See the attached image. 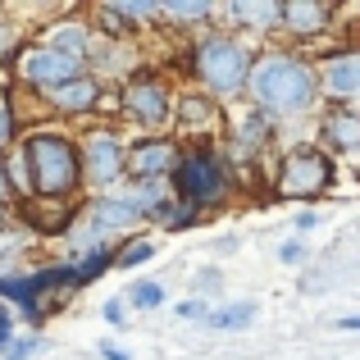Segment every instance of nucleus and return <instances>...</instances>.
<instances>
[{"label": "nucleus", "instance_id": "f257e3e1", "mask_svg": "<svg viewBox=\"0 0 360 360\" xmlns=\"http://www.w3.org/2000/svg\"><path fill=\"white\" fill-rule=\"evenodd\" d=\"M324 101V78L319 64L297 51H264L255 60L251 87H246V105L264 110L274 119H301Z\"/></svg>", "mask_w": 360, "mask_h": 360}, {"label": "nucleus", "instance_id": "f03ea898", "mask_svg": "<svg viewBox=\"0 0 360 360\" xmlns=\"http://www.w3.org/2000/svg\"><path fill=\"white\" fill-rule=\"evenodd\" d=\"M18 150H23L27 169H32V196H41V201H78V192H87L82 141L73 132L37 123L32 132H23Z\"/></svg>", "mask_w": 360, "mask_h": 360}, {"label": "nucleus", "instance_id": "7ed1b4c3", "mask_svg": "<svg viewBox=\"0 0 360 360\" xmlns=\"http://www.w3.org/2000/svg\"><path fill=\"white\" fill-rule=\"evenodd\" d=\"M183 60H192V73H196V82H201V91L229 101V96H246L260 55L246 41H238V37H229V32H205Z\"/></svg>", "mask_w": 360, "mask_h": 360}, {"label": "nucleus", "instance_id": "20e7f679", "mask_svg": "<svg viewBox=\"0 0 360 360\" xmlns=\"http://www.w3.org/2000/svg\"><path fill=\"white\" fill-rule=\"evenodd\" d=\"M233 183H238V169H233V160L224 155L219 146H187L183 150V165H178L174 174V196L178 205H187V210H214V205H224L233 196Z\"/></svg>", "mask_w": 360, "mask_h": 360}, {"label": "nucleus", "instance_id": "39448f33", "mask_svg": "<svg viewBox=\"0 0 360 360\" xmlns=\"http://www.w3.org/2000/svg\"><path fill=\"white\" fill-rule=\"evenodd\" d=\"M338 183V165L324 146H292L274 165V196L278 201H319Z\"/></svg>", "mask_w": 360, "mask_h": 360}, {"label": "nucleus", "instance_id": "423d86ee", "mask_svg": "<svg viewBox=\"0 0 360 360\" xmlns=\"http://www.w3.org/2000/svg\"><path fill=\"white\" fill-rule=\"evenodd\" d=\"M178 96H183V91H174V82L160 69H141L132 82L119 87V110H123V119H132L137 128L165 132L178 115Z\"/></svg>", "mask_w": 360, "mask_h": 360}, {"label": "nucleus", "instance_id": "0eeeda50", "mask_svg": "<svg viewBox=\"0 0 360 360\" xmlns=\"http://www.w3.org/2000/svg\"><path fill=\"white\" fill-rule=\"evenodd\" d=\"M82 169H87V192H119L128 183V146L132 141L119 137V128L96 123V128L82 132Z\"/></svg>", "mask_w": 360, "mask_h": 360}, {"label": "nucleus", "instance_id": "6e6552de", "mask_svg": "<svg viewBox=\"0 0 360 360\" xmlns=\"http://www.w3.org/2000/svg\"><path fill=\"white\" fill-rule=\"evenodd\" d=\"M82 73H91V69L82 60H73V55L55 51L51 41H27V51L18 55V64H14L18 87L37 91V96H51V91L69 87V82H78Z\"/></svg>", "mask_w": 360, "mask_h": 360}, {"label": "nucleus", "instance_id": "1a4fd4ad", "mask_svg": "<svg viewBox=\"0 0 360 360\" xmlns=\"http://www.w3.org/2000/svg\"><path fill=\"white\" fill-rule=\"evenodd\" d=\"M183 150L187 146L169 132H141L128 146V183H174Z\"/></svg>", "mask_w": 360, "mask_h": 360}, {"label": "nucleus", "instance_id": "9d476101", "mask_svg": "<svg viewBox=\"0 0 360 360\" xmlns=\"http://www.w3.org/2000/svg\"><path fill=\"white\" fill-rule=\"evenodd\" d=\"M224 123H229V110H224L219 96H210V91H183L178 96L174 128L183 146H214Z\"/></svg>", "mask_w": 360, "mask_h": 360}, {"label": "nucleus", "instance_id": "9b49d317", "mask_svg": "<svg viewBox=\"0 0 360 360\" xmlns=\"http://www.w3.org/2000/svg\"><path fill=\"white\" fill-rule=\"evenodd\" d=\"M82 214H87V201H41V196H32V201H18L14 219L37 242H60V238L69 242V233L82 224Z\"/></svg>", "mask_w": 360, "mask_h": 360}, {"label": "nucleus", "instance_id": "f8f14e48", "mask_svg": "<svg viewBox=\"0 0 360 360\" xmlns=\"http://www.w3.org/2000/svg\"><path fill=\"white\" fill-rule=\"evenodd\" d=\"M46 110H51L55 119H91L101 115V110L110 105V87L96 78V73H82L78 82H69V87L51 91V96H41Z\"/></svg>", "mask_w": 360, "mask_h": 360}, {"label": "nucleus", "instance_id": "ddd939ff", "mask_svg": "<svg viewBox=\"0 0 360 360\" xmlns=\"http://www.w3.org/2000/svg\"><path fill=\"white\" fill-rule=\"evenodd\" d=\"M87 219L96 224L105 238H123V233H132V229H141V224H146V210H141V205L119 187V192L91 196V201H87ZM132 238H137V233H132Z\"/></svg>", "mask_w": 360, "mask_h": 360}, {"label": "nucleus", "instance_id": "4468645a", "mask_svg": "<svg viewBox=\"0 0 360 360\" xmlns=\"http://www.w3.org/2000/svg\"><path fill=\"white\" fill-rule=\"evenodd\" d=\"M342 9L328 0H283V32L297 41H315V37L333 32Z\"/></svg>", "mask_w": 360, "mask_h": 360}, {"label": "nucleus", "instance_id": "2eb2a0df", "mask_svg": "<svg viewBox=\"0 0 360 360\" xmlns=\"http://www.w3.org/2000/svg\"><path fill=\"white\" fill-rule=\"evenodd\" d=\"M319 78H324L328 105H352V101H360V46L328 55V60L319 64Z\"/></svg>", "mask_w": 360, "mask_h": 360}, {"label": "nucleus", "instance_id": "dca6fc26", "mask_svg": "<svg viewBox=\"0 0 360 360\" xmlns=\"http://www.w3.org/2000/svg\"><path fill=\"white\" fill-rule=\"evenodd\" d=\"M41 41H51L55 51L73 55V60H82L91 69V55H96V41H101V37H96V27H91L87 14H69V18H60V23L46 27Z\"/></svg>", "mask_w": 360, "mask_h": 360}, {"label": "nucleus", "instance_id": "f3484780", "mask_svg": "<svg viewBox=\"0 0 360 360\" xmlns=\"http://www.w3.org/2000/svg\"><path fill=\"white\" fill-rule=\"evenodd\" d=\"M319 137H324L328 155H352V150H360V110L356 105H328L324 123H319Z\"/></svg>", "mask_w": 360, "mask_h": 360}, {"label": "nucleus", "instance_id": "a211bd4d", "mask_svg": "<svg viewBox=\"0 0 360 360\" xmlns=\"http://www.w3.org/2000/svg\"><path fill=\"white\" fill-rule=\"evenodd\" d=\"M224 14L238 27H251V32H283V5H274V0H260V5L233 0V5H224Z\"/></svg>", "mask_w": 360, "mask_h": 360}, {"label": "nucleus", "instance_id": "6ab92c4d", "mask_svg": "<svg viewBox=\"0 0 360 360\" xmlns=\"http://www.w3.org/2000/svg\"><path fill=\"white\" fill-rule=\"evenodd\" d=\"M255 315H260L255 301H219V306L205 315V328H214V333H242V328L255 324Z\"/></svg>", "mask_w": 360, "mask_h": 360}, {"label": "nucleus", "instance_id": "aec40b11", "mask_svg": "<svg viewBox=\"0 0 360 360\" xmlns=\"http://www.w3.org/2000/svg\"><path fill=\"white\" fill-rule=\"evenodd\" d=\"M160 14L169 18V27H196V23H210L219 14V5H205V0H169V5H160Z\"/></svg>", "mask_w": 360, "mask_h": 360}, {"label": "nucleus", "instance_id": "412c9836", "mask_svg": "<svg viewBox=\"0 0 360 360\" xmlns=\"http://www.w3.org/2000/svg\"><path fill=\"white\" fill-rule=\"evenodd\" d=\"M146 260H155V238L150 233H137V238H128L123 246H115V269H137Z\"/></svg>", "mask_w": 360, "mask_h": 360}, {"label": "nucleus", "instance_id": "4be33fe9", "mask_svg": "<svg viewBox=\"0 0 360 360\" xmlns=\"http://www.w3.org/2000/svg\"><path fill=\"white\" fill-rule=\"evenodd\" d=\"M119 246V242H115ZM115 246H101V251H87V255H78V278H82V288H87V283H96L101 274L105 269H115Z\"/></svg>", "mask_w": 360, "mask_h": 360}, {"label": "nucleus", "instance_id": "5701e85b", "mask_svg": "<svg viewBox=\"0 0 360 360\" xmlns=\"http://www.w3.org/2000/svg\"><path fill=\"white\" fill-rule=\"evenodd\" d=\"M23 141V123H18V110L9 96H0V155H9V150Z\"/></svg>", "mask_w": 360, "mask_h": 360}, {"label": "nucleus", "instance_id": "b1692460", "mask_svg": "<svg viewBox=\"0 0 360 360\" xmlns=\"http://www.w3.org/2000/svg\"><path fill=\"white\" fill-rule=\"evenodd\" d=\"M123 301H128L132 310H160V306H165V288L150 283V278H137L128 292H123Z\"/></svg>", "mask_w": 360, "mask_h": 360}, {"label": "nucleus", "instance_id": "393cba45", "mask_svg": "<svg viewBox=\"0 0 360 360\" xmlns=\"http://www.w3.org/2000/svg\"><path fill=\"white\" fill-rule=\"evenodd\" d=\"M23 51H27V41L18 37V23H5V18H0V69H14Z\"/></svg>", "mask_w": 360, "mask_h": 360}, {"label": "nucleus", "instance_id": "a878e982", "mask_svg": "<svg viewBox=\"0 0 360 360\" xmlns=\"http://www.w3.org/2000/svg\"><path fill=\"white\" fill-rule=\"evenodd\" d=\"M41 352H46V338L37 333V328H27V333H18L14 342L5 347V356H0V360H32V356H41Z\"/></svg>", "mask_w": 360, "mask_h": 360}, {"label": "nucleus", "instance_id": "bb28decb", "mask_svg": "<svg viewBox=\"0 0 360 360\" xmlns=\"http://www.w3.org/2000/svg\"><path fill=\"white\" fill-rule=\"evenodd\" d=\"M201 219H205L201 210H187V205H174V210H169L165 219H160V229H165V233H183V229H196Z\"/></svg>", "mask_w": 360, "mask_h": 360}, {"label": "nucleus", "instance_id": "cd10ccee", "mask_svg": "<svg viewBox=\"0 0 360 360\" xmlns=\"http://www.w3.org/2000/svg\"><path fill=\"white\" fill-rule=\"evenodd\" d=\"M128 310H132V306H128L123 297H110L105 306H101V319H105L110 328H123V324H128Z\"/></svg>", "mask_w": 360, "mask_h": 360}, {"label": "nucleus", "instance_id": "c85d7f7f", "mask_svg": "<svg viewBox=\"0 0 360 360\" xmlns=\"http://www.w3.org/2000/svg\"><path fill=\"white\" fill-rule=\"evenodd\" d=\"M210 310L214 306H205L201 297H187V301H178V306H174V315L178 319H201V324H205V315H210Z\"/></svg>", "mask_w": 360, "mask_h": 360}, {"label": "nucleus", "instance_id": "c756f323", "mask_svg": "<svg viewBox=\"0 0 360 360\" xmlns=\"http://www.w3.org/2000/svg\"><path fill=\"white\" fill-rule=\"evenodd\" d=\"M219 288H224V274L214 269V264H210V269H201V274H196V297H214Z\"/></svg>", "mask_w": 360, "mask_h": 360}, {"label": "nucleus", "instance_id": "7c9ffc66", "mask_svg": "<svg viewBox=\"0 0 360 360\" xmlns=\"http://www.w3.org/2000/svg\"><path fill=\"white\" fill-rule=\"evenodd\" d=\"M306 255H310V246L301 242V238H288V242L278 246V260H283V264H301Z\"/></svg>", "mask_w": 360, "mask_h": 360}, {"label": "nucleus", "instance_id": "2f4dec72", "mask_svg": "<svg viewBox=\"0 0 360 360\" xmlns=\"http://www.w3.org/2000/svg\"><path fill=\"white\" fill-rule=\"evenodd\" d=\"M0 205H14V210H18V187H14V178H9L5 155H0Z\"/></svg>", "mask_w": 360, "mask_h": 360}, {"label": "nucleus", "instance_id": "473e14b6", "mask_svg": "<svg viewBox=\"0 0 360 360\" xmlns=\"http://www.w3.org/2000/svg\"><path fill=\"white\" fill-rule=\"evenodd\" d=\"M14 306H5V301H0V356H5V347L14 342Z\"/></svg>", "mask_w": 360, "mask_h": 360}, {"label": "nucleus", "instance_id": "72a5a7b5", "mask_svg": "<svg viewBox=\"0 0 360 360\" xmlns=\"http://www.w3.org/2000/svg\"><path fill=\"white\" fill-rule=\"evenodd\" d=\"M96 352H101V360H128V352H123L119 342H101Z\"/></svg>", "mask_w": 360, "mask_h": 360}, {"label": "nucleus", "instance_id": "f704fd0d", "mask_svg": "<svg viewBox=\"0 0 360 360\" xmlns=\"http://www.w3.org/2000/svg\"><path fill=\"white\" fill-rule=\"evenodd\" d=\"M315 224H319V214H315V210H301V214H297V233H310Z\"/></svg>", "mask_w": 360, "mask_h": 360}, {"label": "nucleus", "instance_id": "c9c22d12", "mask_svg": "<svg viewBox=\"0 0 360 360\" xmlns=\"http://www.w3.org/2000/svg\"><path fill=\"white\" fill-rule=\"evenodd\" d=\"M342 333H360V315H342V319H333Z\"/></svg>", "mask_w": 360, "mask_h": 360}, {"label": "nucleus", "instance_id": "e433bc0d", "mask_svg": "<svg viewBox=\"0 0 360 360\" xmlns=\"http://www.w3.org/2000/svg\"><path fill=\"white\" fill-rule=\"evenodd\" d=\"M9 219H14V205H0V229H5Z\"/></svg>", "mask_w": 360, "mask_h": 360}]
</instances>
